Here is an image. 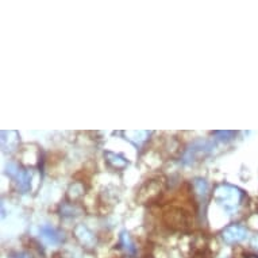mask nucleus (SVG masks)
<instances>
[{
	"instance_id": "f257e3e1",
	"label": "nucleus",
	"mask_w": 258,
	"mask_h": 258,
	"mask_svg": "<svg viewBox=\"0 0 258 258\" xmlns=\"http://www.w3.org/2000/svg\"><path fill=\"white\" fill-rule=\"evenodd\" d=\"M215 198L226 210H235L238 204H241L243 194L238 188L230 185H220L215 190Z\"/></svg>"
},
{
	"instance_id": "f03ea898",
	"label": "nucleus",
	"mask_w": 258,
	"mask_h": 258,
	"mask_svg": "<svg viewBox=\"0 0 258 258\" xmlns=\"http://www.w3.org/2000/svg\"><path fill=\"white\" fill-rule=\"evenodd\" d=\"M246 235H247V230L243 226H239V224H233V226H230L223 231L224 242H227L230 245L243 241Z\"/></svg>"
},
{
	"instance_id": "7ed1b4c3",
	"label": "nucleus",
	"mask_w": 258,
	"mask_h": 258,
	"mask_svg": "<svg viewBox=\"0 0 258 258\" xmlns=\"http://www.w3.org/2000/svg\"><path fill=\"white\" fill-rule=\"evenodd\" d=\"M41 237H42V239L46 243H49V245H57V243H59L61 242V239H62V237H61V234L57 233L54 229H50V227H43L42 231H41Z\"/></svg>"
},
{
	"instance_id": "20e7f679",
	"label": "nucleus",
	"mask_w": 258,
	"mask_h": 258,
	"mask_svg": "<svg viewBox=\"0 0 258 258\" xmlns=\"http://www.w3.org/2000/svg\"><path fill=\"white\" fill-rule=\"evenodd\" d=\"M76 235L77 238L80 239V242L83 245H87V246H91L93 243V237L92 234L89 233L88 230L85 229L84 226H79L76 229Z\"/></svg>"
},
{
	"instance_id": "39448f33",
	"label": "nucleus",
	"mask_w": 258,
	"mask_h": 258,
	"mask_svg": "<svg viewBox=\"0 0 258 258\" xmlns=\"http://www.w3.org/2000/svg\"><path fill=\"white\" fill-rule=\"evenodd\" d=\"M106 157H107V161H108L114 168H116V169L124 168V166L127 165L126 160H123L122 157L115 156V154H112V153H106Z\"/></svg>"
},
{
	"instance_id": "423d86ee",
	"label": "nucleus",
	"mask_w": 258,
	"mask_h": 258,
	"mask_svg": "<svg viewBox=\"0 0 258 258\" xmlns=\"http://www.w3.org/2000/svg\"><path fill=\"white\" fill-rule=\"evenodd\" d=\"M123 245H124V249L127 250V253L130 254H134L136 253V247H134V245H133L132 239H130V237H128V234H123Z\"/></svg>"
},
{
	"instance_id": "0eeeda50",
	"label": "nucleus",
	"mask_w": 258,
	"mask_h": 258,
	"mask_svg": "<svg viewBox=\"0 0 258 258\" xmlns=\"http://www.w3.org/2000/svg\"><path fill=\"white\" fill-rule=\"evenodd\" d=\"M15 258H33V257H31V255H29V254L22 253V254H19V255H17Z\"/></svg>"
},
{
	"instance_id": "6e6552de",
	"label": "nucleus",
	"mask_w": 258,
	"mask_h": 258,
	"mask_svg": "<svg viewBox=\"0 0 258 258\" xmlns=\"http://www.w3.org/2000/svg\"><path fill=\"white\" fill-rule=\"evenodd\" d=\"M253 246H254V247H255V249L258 250V235L253 239Z\"/></svg>"
},
{
	"instance_id": "1a4fd4ad",
	"label": "nucleus",
	"mask_w": 258,
	"mask_h": 258,
	"mask_svg": "<svg viewBox=\"0 0 258 258\" xmlns=\"http://www.w3.org/2000/svg\"><path fill=\"white\" fill-rule=\"evenodd\" d=\"M243 258H258V255H254V254H251V255H243Z\"/></svg>"
}]
</instances>
